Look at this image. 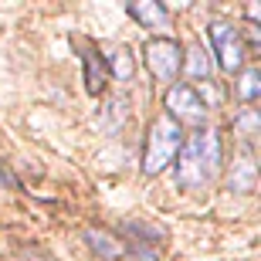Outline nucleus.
Masks as SVG:
<instances>
[{"instance_id":"4468645a","label":"nucleus","mask_w":261,"mask_h":261,"mask_svg":"<svg viewBox=\"0 0 261 261\" xmlns=\"http://www.w3.org/2000/svg\"><path fill=\"white\" fill-rule=\"evenodd\" d=\"M234 129H241V136H254L258 133V112L254 109H244L241 116L234 119Z\"/></svg>"},{"instance_id":"1a4fd4ad","label":"nucleus","mask_w":261,"mask_h":261,"mask_svg":"<svg viewBox=\"0 0 261 261\" xmlns=\"http://www.w3.org/2000/svg\"><path fill=\"white\" fill-rule=\"evenodd\" d=\"M82 61H85V88L92 92V95H98V92L106 88V78H109L106 61L98 58V51H95V48H88L85 55H82Z\"/></svg>"},{"instance_id":"f03ea898","label":"nucleus","mask_w":261,"mask_h":261,"mask_svg":"<svg viewBox=\"0 0 261 261\" xmlns=\"http://www.w3.org/2000/svg\"><path fill=\"white\" fill-rule=\"evenodd\" d=\"M184 143V133L176 126L170 116H160L153 119V126H149V136H146V153H143V173L146 176H156L163 173L166 166L173 163L176 149Z\"/></svg>"},{"instance_id":"f257e3e1","label":"nucleus","mask_w":261,"mask_h":261,"mask_svg":"<svg viewBox=\"0 0 261 261\" xmlns=\"http://www.w3.org/2000/svg\"><path fill=\"white\" fill-rule=\"evenodd\" d=\"M217 170H221V136L214 129L190 136L176 163V184L184 190H200L217 176Z\"/></svg>"},{"instance_id":"39448f33","label":"nucleus","mask_w":261,"mask_h":261,"mask_svg":"<svg viewBox=\"0 0 261 261\" xmlns=\"http://www.w3.org/2000/svg\"><path fill=\"white\" fill-rule=\"evenodd\" d=\"M166 109H170V119H173L176 126H184V122H203L207 119V106H203V98L197 95L190 85H173L166 92Z\"/></svg>"},{"instance_id":"ddd939ff","label":"nucleus","mask_w":261,"mask_h":261,"mask_svg":"<svg viewBox=\"0 0 261 261\" xmlns=\"http://www.w3.org/2000/svg\"><path fill=\"white\" fill-rule=\"evenodd\" d=\"M133 71H136V65H133L129 48H119L116 55H112V75H116L119 82H129V78H133Z\"/></svg>"},{"instance_id":"9d476101","label":"nucleus","mask_w":261,"mask_h":261,"mask_svg":"<svg viewBox=\"0 0 261 261\" xmlns=\"http://www.w3.org/2000/svg\"><path fill=\"white\" fill-rule=\"evenodd\" d=\"M85 241H88V248H92L95 254H102V258H109V261H116V258L126 254V244L116 241V238L106 234V231H95V227H88V231H85Z\"/></svg>"},{"instance_id":"0eeeda50","label":"nucleus","mask_w":261,"mask_h":261,"mask_svg":"<svg viewBox=\"0 0 261 261\" xmlns=\"http://www.w3.org/2000/svg\"><path fill=\"white\" fill-rule=\"evenodd\" d=\"M126 14H133L143 28H166V24H170L166 7H163V4H156V0H146V4H129Z\"/></svg>"},{"instance_id":"9b49d317","label":"nucleus","mask_w":261,"mask_h":261,"mask_svg":"<svg viewBox=\"0 0 261 261\" xmlns=\"http://www.w3.org/2000/svg\"><path fill=\"white\" fill-rule=\"evenodd\" d=\"M126 116H129V102L126 98H109V106L102 109V116H98V126L112 133V129H119V122H122Z\"/></svg>"},{"instance_id":"6e6552de","label":"nucleus","mask_w":261,"mask_h":261,"mask_svg":"<svg viewBox=\"0 0 261 261\" xmlns=\"http://www.w3.org/2000/svg\"><path fill=\"white\" fill-rule=\"evenodd\" d=\"M184 71H187V78H197V82H211V71H214V61H211V55L203 51V44H190L187 48V55H184Z\"/></svg>"},{"instance_id":"7ed1b4c3","label":"nucleus","mask_w":261,"mask_h":261,"mask_svg":"<svg viewBox=\"0 0 261 261\" xmlns=\"http://www.w3.org/2000/svg\"><path fill=\"white\" fill-rule=\"evenodd\" d=\"M211 41H214V51H217V61L227 75H234L238 68L244 65V41H241V31L227 24V20H214L211 24Z\"/></svg>"},{"instance_id":"f8f14e48","label":"nucleus","mask_w":261,"mask_h":261,"mask_svg":"<svg viewBox=\"0 0 261 261\" xmlns=\"http://www.w3.org/2000/svg\"><path fill=\"white\" fill-rule=\"evenodd\" d=\"M234 92H238V98H244V102H254L258 92H261V71H258V68H248V71L238 78Z\"/></svg>"},{"instance_id":"20e7f679","label":"nucleus","mask_w":261,"mask_h":261,"mask_svg":"<svg viewBox=\"0 0 261 261\" xmlns=\"http://www.w3.org/2000/svg\"><path fill=\"white\" fill-rule=\"evenodd\" d=\"M146 65H149L156 82H173L180 75V65H184V51L170 38H153L146 44Z\"/></svg>"},{"instance_id":"423d86ee","label":"nucleus","mask_w":261,"mask_h":261,"mask_svg":"<svg viewBox=\"0 0 261 261\" xmlns=\"http://www.w3.org/2000/svg\"><path fill=\"white\" fill-rule=\"evenodd\" d=\"M254 176H258L254 156L251 153H241L238 160H234L231 173H227V187H231L234 194H248V190H254Z\"/></svg>"}]
</instances>
